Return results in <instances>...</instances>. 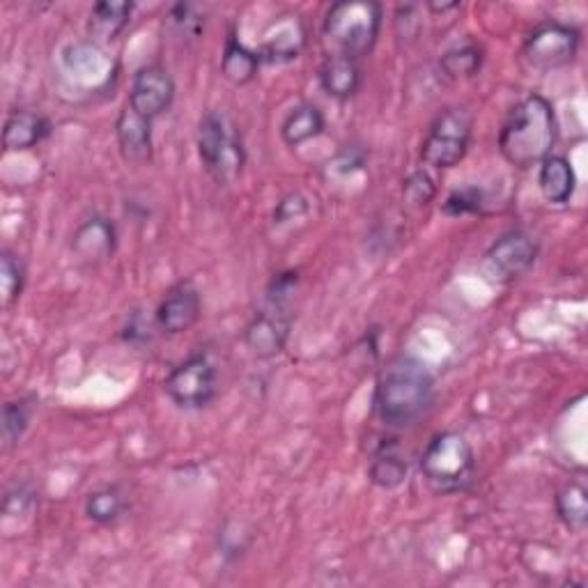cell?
<instances>
[{
  "instance_id": "cell-3",
  "label": "cell",
  "mask_w": 588,
  "mask_h": 588,
  "mask_svg": "<svg viewBox=\"0 0 588 588\" xmlns=\"http://www.w3.org/2000/svg\"><path fill=\"white\" fill-rule=\"evenodd\" d=\"M382 28V5L372 0H341L324 16V39L333 55L359 61L375 47Z\"/></svg>"
},
{
  "instance_id": "cell-23",
  "label": "cell",
  "mask_w": 588,
  "mask_h": 588,
  "mask_svg": "<svg viewBox=\"0 0 588 588\" xmlns=\"http://www.w3.org/2000/svg\"><path fill=\"white\" fill-rule=\"evenodd\" d=\"M554 506H557L559 520L567 528H573V532H581V528L586 526V522H588V499H586V487L581 483L563 485L557 493Z\"/></svg>"
},
{
  "instance_id": "cell-10",
  "label": "cell",
  "mask_w": 588,
  "mask_h": 588,
  "mask_svg": "<svg viewBox=\"0 0 588 588\" xmlns=\"http://www.w3.org/2000/svg\"><path fill=\"white\" fill-rule=\"evenodd\" d=\"M290 316L287 306L267 304L265 310L256 312L253 320L246 324L244 343L258 359L279 357L290 338Z\"/></svg>"
},
{
  "instance_id": "cell-7",
  "label": "cell",
  "mask_w": 588,
  "mask_h": 588,
  "mask_svg": "<svg viewBox=\"0 0 588 588\" xmlns=\"http://www.w3.org/2000/svg\"><path fill=\"white\" fill-rule=\"evenodd\" d=\"M217 368L209 357L193 355L170 370L164 391L180 409H203L217 396Z\"/></svg>"
},
{
  "instance_id": "cell-21",
  "label": "cell",
  "mask_w": 588,
  "mask_h": 588,
  "mask_svg": "<svg viewBox=\"0 0 588 588\" xmlns=\"http://www.w3.org/2000/svg\"><path fill=\"white\" fill-rule=\"evenodd\" d=\"M260 55L258 51L246 49L238 37L230 35L223 55H221V74L234 86H246L258 74L260 67Z\"/></svg>"
},
{
  "instance_id": "cell-5",
  "label": "cell",
  "mask_w": 588,
  "mask_h": 588,
  "mask_svg": "<svg viewBox=\"0 0 588 588\" xmlns=\"http://www.w3.org/2000/svg\"><path fill=\"white\" fill-rule=\"evenodd\" d=\"M472 131L474 117L464 106L444 108L427 129L421 148L423 164L437 170L458 166L472 145Z\"/></svg>"
},
{
  "instance_id": "cell-27",
  "label": "cell",
  "mask_w": 588,
  "mask_h": 588,
  "mask_svg": "<svg viewBox=\"0 0 588 588\" xmlns=\"http://www.w3.org/2000/svg\"><path fill=\"white\" fill-rule=\"evenodd\" d=\"M483 203H485V193L481 187H462V189L450 191L442 209L444 214H448V217H464V214L481 212Z\"/></svg>"
},
{
  "instance_id": "cell-28",
  "label": "cell",
  "mask_w": 588,
  "mask_h": 588,
  "mask_svg": "<svg viewBox=\"0 0 588 588\" xmlns=\"http://www.w3.org/2000/svg\"><path fill=\"white\" fill-rule=\"evenodd\" d=\"M30 421V405L26 400L8 402L3 407V439L8 446L16 444L24 437Z\"/></svg>"
},
{
  "instance_id": "cell-12",
  "label": "cell",
  "mask_w": 588,
  "mask_h": 588,
  "mask_svg": "<svg viewBox=\"0 0 588 588\" xmlns=\"http://www.w3.org/2000/svg\"><path fill=\"white\" fill-rule=\"evenodd\" d=\"M201 318V292L195 290L191 281H180L172 285L162 304L156 306L154 320L168 336H180L189 331Z\"/></svg>"
},
{
  "instance_id": "cell-8",
  "label": "cell",
  "mask_w": 588,
  "mask_h": 588,
  "mask_svg": "<svg viewBox=\"0 0 588 588\" xmlns=\"http://www.w3.org/2000/svg\"><path fill=\"white\" fill-rule=\"evenodd\" d=\"M579 49V33L573 26L545 22L524 42V57L534 69L550 72L571 65Z\"/></svg>"
},
{
  "instance_id": "cell-22",
  "label": "cell",
  "mask_w": 588,
  "mask_h": 588,
  "mask_svg": "<svg viewBox=\"0 0 588 588\" xmlns=\"http://www.w3.org/2000/svg\"><path fill=\"white\" fill-rule=\"evenodd\" d=\"M131 12H133V5L125 3V0H106V3H97L90 12L88 30L92 37L108 42V39H115L127 28Z\"/></svg>"
},
{
  "instance_id": "cell-9",
  "label": "cell",
  "mask_w": 588,
  "mask_h": 588,
  "mask_svg": "<svg viewBox=\"0 0 588 588\" xmlns=\"http://www.w3.org/2000/svg\"><path fill=\"white\" fill-rule=\"evenodd\" d=\"M538 256V244L524 230H511L487 248L485 269L499 283H508L532 267Z\"/></svg>"
},
{
  "instance_id": "cell-2",
  "label": "cell",
  "mask_w": 588,
  "mask_h": 588,
  "mask_svg": "<svg viewBox=\"0 0 588 588\" xmlns=\"http://www.w3.org/2000/svg\"><path fill=\"white\" fill-rule=\"evenodd\" d=\"M433 375L417 359L398 357L378 380L375 414L388 427L414 425L433 405Z\"/></svg>"
},
{
  "instance_id": "cell-13",
  "label": "cell",
  "mask_w": 588,
  "mask_h": 588,
  "mask_svg": "<svg viewBox=\"0 0 588 588\" xmlns=\"http://www.w3.org/2000/svg\"><path fill=\"white\" fill-rule=\"evenodd\" d=\"M115 133L127 162L148 164L152 159V120L136 113L129 104L120 111V117H117Z\"/></svg>"
},
{
  "instance_id": "cell-4",
  "label": "cell",
  "mask_w": 588,
  "mask_h": 588,
  "mask_svg": "<svg viewBox=\"0 0 588 588\" xmlns=\"http://www.w3.org/2000/svg\"><path fill=\"white\" fill-rule=\"evenodd\" d=\"M476 460L472 444L460 433H439L421 456V474L439 495L460 493L474 476Z\"/></svg>"
},
{
  "instance_id": "cell-18",
  "label": "cell",
  "mask_w": 588,
  "mask_h": 588,
  "mask_svg": "<svg viewBox=\"0 0 588 588\" xmlns=\"http://www.w3.org/2000/svg\"><path fill=\"white\" fill-rule=\"evenodd\" d=\"M407 474H409V464H407V458L400 453L396 439L382 444L378 448V453L370 460V469H368L370 483L382 489L400 487L407 481Z\"/></svg>"
},
{
  "instance_id": "cell-14",
  "label": "cell",
  "mask_w": 588,
  "mask_h": 588,
  "mask_svg": "<svg viewBox=\"0 0 588 588\" xmlns=\"http://www.w3.org/2000/svg\"><path fill=\"white\" fill-rule=\"evenodd\" d=\"M51 133V123L42 113L12 111L3 127V148L8 152H24L42 143Z\"/></svg>"
},
{
  "instance_id": "cell-26",
  "label": "cell",
  "mask_w": 588,
  "mask_h": 588,
  "mask_svg": "<svg viewBox=\"0 0 588 588\" xmlns=\"http://www.w3.org/2000/svg\"><path fill=\"white\" fill-rule=\"evenodd\" d=\"M26 283V267L22 258L14 256L12 251H3L0 256V290H3V306H12L24 292Z\"/></svg>"
},
{
  "instance_id": "cell-17",
  "label": "cell",
  "mask_w": 588,
  "mask_h": 588,
  "mask_svg": "<svg viewBox=\"0 0 588 588\" xmlns=\"http://www.w3.org/2000/svg\"><path fill=\"white\" fill-rule=\"evenodd\" d=\"M538 187L542 199L552 205H565L575 193V170L567 159L557 154H550L540 164Z\"/></svg>"
},
{
  "instance_id": "cell-25",
  "label": "cell",
  "mask_w": 588,
  "mask_h": 588,
  "mask_svg": "<svg viewBox=\"0 0 588 588\" xmlns=\"http://www.w3.org/2000/svg\"><path fill=\"white\" fill-rule=\"evenodd\" d=\"M483 67V49L478 44H462L442 55V72L448 78H472Z\"/></svg>"
},
{
  "instance_id": "cell-30",
  "label": "cell",
  "mask_w": 588,
  "mask_h": 588,
  "mask_svg": "<svg viewBox=\"0 0 588 588\" xmlns=\"http://www.w3.org/2000/svg\"><path fill=\"white\" fill-rule=\"evenodd\" d=\"M297 283H299L297 271H283L279 277H273L267 287V304L285 306L287 299L292 297V292L297 290Z\"/></svg>"
},
{
  "instance_id": "cell-15",
  "label": "cell",
  "mask_w": 588,
  "mask_h": 588,
  "mask_svg": "<svg viewBox=\"0 0 588 588\" xmlns=\"http://www.w3.org/2000/svg\"><path fill=\"white\" fill-rule=\"evenodd\" d=\"M72 251L81 260L102 263L113 256L115 251V228L104 217H92L86 223L78 226L74 232Z\"/></svg>"
},
{
  "instance_id": "cell-32",
  "label": "cell",
  "mask_w": 588,
  "mask_h": 588,
  "mask_svg": "<svg viewBox=\"0 0 588 588\" xmlns=\"http://www.w3.org/2000/svg\"><path fill=\"white\" fill-rule=\"evenodd\" d=\"M304 212H306V201L302 199L299 193H292V195H287V199H283L279 203L277 212H273V223L292 221L294 217H302Z\"/></svg>"
},
{
  "instance_id": "cell-24",
  "label": "cell",
  "mask_w": 588,
  "mask_h": 588,
  "mask_svg": "<svg viewBox=\"0 0 588 588\" xmlns=\"http://www.w3.org/2000/svg\"><path fill=\"white\" fill-rule=\"evenodd\" d=\"M125 508V495L120 493V487L115 485L97 489V493L88 495L86 499V515L97 524H113L115 520H120Z\"/></svg>"
},
{
  "instance_id": "cell-16",
  "label": "cell",
  "mask_w": 588,
  "mask_h": 588,
  "mask_svg": "<svg viewBox=\"0 0 588 588\" xmlns=\"http://www.w3.org/2000/svg\"><path fill=\"white\" fill-rule=\"evenodd\" d=\"M320 86L333 100H349L361 88L359 63L345 55H329L320 67Z\"/></svg>"
},
{
  "instance_id": "cell-6",
  "label": "cell",
  "mask_w": 588,
  "mask_h": 588,
  "mask_svg": "<svg viewBox=\"0 0 588 588\" xmlns=\"http://www.w3.org/2000/svg\"><path fill=\"white\" fill-rule=\"evenodd\" d=\"M199 154L205 170L219 182H230L246 162L242 136L223 113H207L199 127Z\"/></svg>"
},
{
  "instance_id": "cell-19",
  "label": "cell",
  "mask_w": 588,
  "mask_h": 588,
  "mask_svg": "<svg viewBox=\"0 0 588 588\" xmlns=\"http://www.w3.org/2000/svg\"><path fill=\"white\" fill-rule=\"evenodd\" d=\"M324 131V115L316 104L294 106L281 125V136L285 145L299 148Z\"/></svg>"
},
{
  "instance_id": "cell-29",
  "label": "cell",
  "mask_w": 588,
  "mask_h": 588,
  "mask_svg": "<svg viewBox=\"0 0 588 588\" xmlns=\"http://www.w3.org/2000/svg\"><path fill=\"white\" fill-rule=\"evenodd\" d=\"M402 193H405V199H407L409 205L425 207L427 203H433L435 193H437V187H435V180L430 178V175L425 170H414L405 180Z\"/></svg>"
},
{
  "instance_id": "cell-20",
  "label": "cell",
  "mask_w": 588,
  "mask_h": 588,
  "mask_svg": "<svg viewBox=\"0 0 588 588\" xmlns=\"http://www.w3.org/2000/svg\"><path fill=\"white\" fill-rule=\"evenodd\" d=\"M304 42H306V33L302 24L297 22V16H294V22L277 24V35L265 39V44L258 49V55H260V61H267V63L294 61V57H299Z\"/></svg>"
},
{
  "instance_id": "cell-33",
  "label": "cell",
  "mask_w": 588,
  "mask_h": 588,
  "mask_svg": "<svg viewBox=\"0 0 588 588\" xmlns=\"http://www.w3.org/2000/svg\"><path fill=\"white\" fill-rule=\"evenodd\" d=\"M427 8L433 10V12H448V10H456V8H460V5H458V3H430Z\"/></svg>"
},
{
  "instance_id": "cell-1",
  "label": "cell",
  "mask_w": 588,
  "mask_h": 588,
  "mask_svg": "<svg viewBox=\"0 0 588 588\" xmlns=\"http://www.w3.org/2000/svg\"><path fill=\"white\" fill-rule=\"evenodd\" d=\"M557 143V115L542 94H528L508 113L499 133V150L503 159L528 170L540 166L552 154Z\"/></svg>"
},
{
  "instance_id": "cell-11",
  "label": "cell",
  "mask_w": 588,
  "mask_h": 588,
  "mask_svg": "<svg viewBox=\"0 0 588 588\" xmlns=\"http://www.w3.org/2000/svg\"><path fill=\"white\" fill-rule=\"evenodd\" d=\"M172 100L175 84L162 65H148L133 74L127 104L136 113L148 117V120H154V117H159L170 108Z\"/></svg>"
},
{
  "instance_id": "cell-31",
  "label": "cell",
  "mask_w": 588,
  "mask_h": 588,
  "mask_svg": "<svg viewBox=\"0 0 588 588\" xmlns=\"http://www.w3.org/2000/svg\"><path fill=\"white\" fill-rule=\"evenodd\" d=\"M170 22L178 26L184 35H199L201 33V18L195 16V8L189 3H180L170 10Z\"/></svg>"
}]
</instances>
